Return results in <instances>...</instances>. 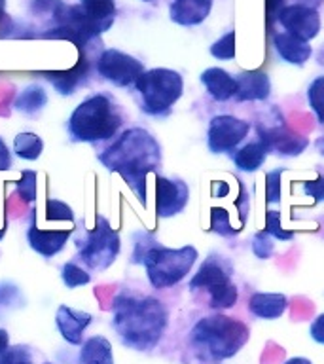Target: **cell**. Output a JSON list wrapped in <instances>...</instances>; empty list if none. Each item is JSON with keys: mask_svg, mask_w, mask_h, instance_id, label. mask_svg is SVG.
I'll list each match as a JSON object with an SVG mask.
<instances>
[{"mask_svg": "<svg viewBox=\"0 0 324 364\" xmlns=\"http://www.w3.org/2000/svg\"><path fill=\"white\" fill-rule=\"evenodd\" d=\"M110 173H118L127 186L146 203V181L161 167V146L150 131L131 127L99 156Z\"/></svg>", "mask_w": 324, "mask_h": 364, "instance_id": "6da1fadb", "label": "cell"}, {"mask_svg": "<svg viewBox=\"0 0 324 364\" xmlns=\"http://www.w3.org/2000/svg\"><path fill=\"white\" fill-rule=\"evenodd\" d=\"M114 330L124 346L135 351H150L167 328V309L152 296L119 294L114 300Z\"/></svg>", "mask_w": 324, "mask_h": 364, "instance_id": "7a4b0ae2", "label": "cell"}, {"mask_svg": "<svg viewBox=\"0 0 324 364\" xmlns=\"http://www.w3.org/2000/svg\"><path fill=\"white\" fill-rule=\"evenodd\" d=\"M124 125V116L118 105L107 93L87 97L74 108L68 118V135L74 142L110 141Z\"/></svg>", "mask_w": 324, "mask_h": 364, "instance_id": "3957f363", "label": "cell"}, {"mask_svg": "<svg viewBox=\"0 0 324 364\" xmlns=\"http://www.w3.org/2000/svg\"><path fill=\"white\" fill-rule=\"evenodd\" d=\"M249 338L250 330L247 324L220 313L198 321L190 336L199 357L210 360H224L237 355Z\"/></svg>", "mask_w": 324, "mask_h": 364, "instance_id": "277c9868", "label": "cell"}, {"mask_svg": "<svg viewBox=\"0 0 324 364\" xmlns=\"http://www.w3.org/2000/svg\"><path fill=\"white\" fill-rule=\"evenodd\" d=\"M199 258L195 247L186 245L180 249H169L159 245L156 239L148 245V249L135 260L146 269L148 281L153 289H169L175 287L192 272L193 264Z\"/></svg>", "mask_w": 324, "mask_h": 364, "instance_id": "5b68a950", "label": "cell"}, {"mask_svg": "<svg viewBox=\"0 0 324 364\" xmlns=\"http://www.w3.org/2000/svg\"><path fill=\"white\" fill-rule=\"evenodd\" d=\"M135 91L141 97L142 112L167 116L184 93V80L173 68H150L139 76Z\"/></svg>", "mask_w": 324, "mask_h": 364, "instance_id": "8992f818", "label": "cell"}, {"mask_svg": "<svg viewBox=\"0 0 324 364\" xmlns=\"http://www.w3.org/2000/svg\"><path fill=\"white\" fill-rule=\"evenodd\" d=\"M233 267L232 264L220 255H210L205 258L198 273L190 279L188 289L195 292V290H205L209 294L212 309H230L237 304L239 292L235 283L232 281Z\"/></svg>", "mask_w": 324, "mask_h": 364, "instance_id": "52a82bcc", "label": "cell"}, {"mask_svg": "<svg viewBox=\"0 0 324 364\" xmlns=\"http://www.w3.org/2000/svg\"><path fill=\"white\" fill-rule=\"evenodd\" d=\"M78 258L91 272H104L112 266L122 250L119 233L110 226V222L104 216H97L95 226L90 232H85L82 239H78Z\"/></svg>", "mask_w": 324, "mask_h": 364, "instance_id": "ba28073f", "label": "cell"}, {"mask_svg": "<svg viewBox=\"0 0 324 364\" xmlns=\"http://www.w3.org/2000/svg\"><path fill=\"white\" fill-rule=\"evenodd\" d=\"M95 70L101 78L116 87H129V85H135L139 76L144 73V65L136 57L110 48V50L101 51V55L97 57Z\"/></svg>", "mask_w": 324, "mask_h": 364, "instance_id": "9c48e42d", "label": "cell"}, {"mask_svg": "<svg viewBox=\"0 0 324 364\" xmlns=\"http://www.w3.org/2000/svg\"><path fill=\"white\" fill-rule=\"evenodd\" d=\"M250 124L232 114H218L210 119L207 144L212 154H226L237 150V146L247 139Z\"/></svg>", "mask_w": 324, "mask_h": 364, "instance_id": "30bf717a", "label": "cell"}, {"mask_svg": "<svg viewBox=\"0 0 324 364\" xmlns=\"http://www.w3.org/2000/svg\"><path fill=\"white\" fill-rule=\"evenodd\" d=\"M279 23L283 25L286 33L307 40V42L317 38L320 33V16H318L317 8L300 4V2L284 6L283 11L279 14Z\"/></svg>", "mask_w": 324, "mask_h": 364, "instance_id": "8fae6325", "label": "cell"}, {"mask_svg": "<svg viewBox=\"0 0 324 364\" xmlns=\"http://www.w3.org/2000/svg\"><path fill=\"white\" fill-rule=\"evenodd\" d=\"M190 201V188L180 178L156 176V215L171 218L186 209Z\"/></svg>", "mask_w": 324, "mask_h": 364, "instance_id": "7c38bea8", "label": "cell"}, {"mask_svg": "<svg viewBox=\"0 0 324 364\" xmlns=\"http://www.w3.org/2000/svg\"><path fill=\"white\" fill-rule=\"evenodd\" d=\"M36 216H38V210H31V224L27 228V243L28 247L38 252L40 256L44 258H53L55 255H59L65 245L68 243V239L74 233V228H67V230H42L36 224Z\"/></svg>", "mask_w": 324, "mask_h": 364, "instance_id": "4fadbf2b", "label": "cell"}, {"mask_svg": "<svg viewBox=\"0 0 324 364\" xmlns=\"http://www.w3.org/2000/svg\"><path fill=\"white\" fill-rule=\"evenodd\" d=\"M258 136H260V141H264L269 152H275L284 158L300 156L309 146V141L306 136L296 135L284 124L273 125V127H261L260 125Z\"/></svg>", "mask_w": 324, "mask_h": 364, "instance_id": "5bb4252c", "label": "cell"}, {"mask_svg": "<svg viewBox=\"0 0 324 364\" xmlns=\"http://www.w3.org/2000/svg\"><path fill=\"white\" fill-rule=\"evenodd\" d=\"M78 63H76L72 68H68V70H45V73H40V76H42L45 82H50V84L55 87L57 93H61V95L65 97L72 95L74 91L78 90L80 85L90 78V57H87L85 50H78Z\"/></svg>", "mask_w": 324, "mask_h": 364, "instance_id": "9a60e30c", "label": "cell"}, {"mask_svg": "<svg viewBox=\"0 0 324 364\" xmlns=\"http://www.w3.org/2000/svg\"><path fill=\"white\" fill-rule=\"evenodd\" d=\"M93 321L90 313L70 309L68 306H59L55 313V324L63 340L70 346H80L84 341V330Z\"/></svg>", "mask_w": 324, "mask_h": 364, "instance_id": "2e32d148", "label": "cell"}, {"mask_svg": "<svg viewBox=\"0 0 324 364\" xmlns=\"http://www.w3.org/2000/svg\"><path fill=\"white\" fill-rule=\"evenodd\" d=\"M237 80V91L235 101H267L271 95V80L261 70H247L235 76Z\"/></svg>", "mask_w": 324, "mask_h": 364, "instance_id": "e0dca14e", "label": "cell"}, {"mask_svg": "<svg viewBox=\"0 0 324 364\" xmlns=\"http://www.w3.org/2000/svg\"><path fill=\"white\" fill-rule=\"evenodd\" d=\"M273 48L283 61L296 65V67H303L313 55V48L307 40L298 38L286 31L273 33Z\"/></svg>", "mask_w": 324, "mask_h": 364, "instance_id": "ac0fdd59", "label": "cell"}, {"mask_svg": "<svg viewBox=\"0 0 324 364\" xmlns=\"http://www.w3.org/2000/svg\"><path fill=\"white\" fill-rule=\"evenodd\" d=\"M212 0H173L169 6L171 21L182 27H195L209 17Z\"/></svg>", "mask_w": 324, "mask_h": 364, "instance_id": "d6986e66", "label": "cell"}, {"mask_svg": "<svg viewBox=\"0 0 324 364\" xmlns=\"http://www.w3.org/2000/svg\"><path fill=\"white\" fill-rule=\"evenodd\" d=\"M201 84L215 101L224 102L235 97L237 91V80L232 74L220 67H210L201 73Z\"/></svg>", "mask_w": 324, "mask_h": 364, "instance_id": "ffe728a7", "label": "cell"}, {"mask_svg": "<svg viewBox=\"0 0 324 364\" xmlns=\"http://www.w3.org/2000/svg\"><path fill=\"white\" fill-rule=\"evenodd\" d=\"M288 306V300L284 294H277V292H256L250 296L249 309L252 315L260 318H279L284 313Z\"/></svg>", "mask_w": 324, "mask_h": 364, "instance_id": "44dd1931", "label": "cell"}, {"mask_svg": "<svg viewBox=\"0 0 324 364\" xmlns=\"http://www.w3.org/2000/svg\"><path fill=\"white\" fill-rule=\"evenodd\" d=\"M267 146L264 144V141H252L249 144H244L243 148H239V150H233L232 159L235 167L239 171H243V173H254L264 165V161L267 159Z\"/></svg>", "mask_w": 324, "mask_h": 364, "instance_id": "7402d4cb", "label": "cell"}, {"mask_svg": "<svg viewBox=\"0 0 324 364\" xmlns=\"http://www.w3.org/2000/svg\"><path fill=\"white\" fill-rule=\"evenodd\" d=\"M82 10L91 21L95 23L101 33H107L116 19V0H80Z\"/></svg>", "mask_w": 324, "mask_h": 364, "instance_id": "603a6c76", "label": "cell"}, {"mask_svg": "<svg viewBox=\"0 0 324 364\" xmlns=\"http://www.w3.org/2000/svg\"><path fill=\"white\" fill-rule=\"evenodd\" d=\"M80 364H114L112 343L104 336H91L82 343Z\"/></svg>", "mask_w": 324, "mask_h": 364, "instance_id": "cb8c5ba5", "label": "cell"}, {"mask_svg": "<svg viewBox=\"0 0 324 364\" xmlns=\"http://www.w3.org/2000/svg\"><path fill=\"white\" fill-rule=\"evenodd\" d=\"M48 105V93L42 85L33 84L25 87V90L16 97L14 101V108L17 112L27 114V116H34L36 112H40L42 108Z\"/></svg>", "mask_w": 324, "mask_h": 364, "instance_id": "d4e9b609", "label": "cell"}, {"mask_svg": "<svg viewBox=\"0 0 324 364\" xmlns=\"http://www.w3.org/2000/svg\"><path fill=\"white\" fill-rule=\"evenodd\" d=\"M42 152H44V141L36 133L23 131L14 139V154L17 158L34 161V159H38L42 156Z\"/></svg>", "mask_w": 324, "mask_h": 364, "instance_id": "484cf974", "label": "cell"}, {"mask_svg": "<svg viewBox=\"0 0 324 364\" xmlns=\"http://www.w3.org/2000/svg\"><path fill=\"white\" fill-rule=\"evenodd\" d=\"M307 102L313 114L317 116L318 124L324 125V74L313 80L307 87Z\"/></svg>", "mask_w": 324, "mask_h": 364, "instance_id": "4316f807", "label": "cell"}, {"mask_svg": "<svg viewBox=\"0 0 324 364\" xmlns=\"http://www.w3.org/2000/svg\"><path fill=\"white\" fill-rule=\"evenodd\" d=\"M61 279L68 289H78V287H84V284L90 283L91 275L85 272L84 267H80L76 262L70 260L67 264H63Z\"/></svg>", "mask_w": 324, "mask_h": 364, "instance_id": "83f0119b", "label": "cell"}, {"mask_svg": "<svg viewBox=\"0 0 324 364\" xmlns=\"http://www.w3.org/2000/svg\"><path fill=\"white\" fill-rule=\"evenodd\" d=\"M210 230L218 235H224V237L235 235L239 232L237 228H233L230 213L226 209H220V207L210 209Z\"/></svg>", "mask_w": 324, "mask_h": 364, "instance_id": "f1b7e54d", "label": "cell"}, {"mask_svg": "<svg viewBox=\"0 0 324 364\" xmlns=\"http://www.w3.org/2000/svg\"><path fill=\"white\" fill-rule=\"evenodd\" d=\"M210 55L218 61H232L235 57V31H227L222 38L210 46Z\"/></svg>", "mask_w": 324, "mask_h": 364, "instance_id": "f546056e", "label": "cell"}, {"mask_svg": "<svg viewBox=\"0 0 324 364\" xmlns=\"http://www.w3.org/2000/svg\"><path fill=\"white\" fill-rule=\"evenodd\" d=\"M45 220L70 222V224H74V210L61 199L50 198L45 201Z\"/></svg>", "mask_w": 324, "mask_h": 364, "instance_id": "4dcf8cb0", "label": "cell"}, {"mask_svg": "<svg viewBox=\"0 0 324 364\" xmlns=\"http://www.w3.org/2000/svg\"><path fill=\"white\" fill-rule=\"evenodd\" d=\"M16 192L27 203L36 201V173L34 171H21V178L16 182Z\"/></svg>", "mask_w": 324, "mask_h": 364, "instance_id": "1f68e13d", "label": "cell"}, {"mask_svg": "<svg viewBox=\"0 0 324 364\" xmlns=\"http://www.w3.org/2000/svg\"><path fill=\"white\" fill-rule=\"evenodd\" d=\"M266 232L279 241H290L294 237L292 230H284L281 224V213L279 210H267L266 215Z\"/></svg>", "mask_w": 324, "mask_h": 364, "instance_id": "d6a6232c", "label": "cell"}, {"mask_svg": "<svg viewBox=\"0 0 324 364\" xmlns=\"http://www.w3.org/2000/svg\"><path fill=\"white\" fill-rule=\"evenodd\" d=\"M284 169L269 171L266 175V201L267 203H279L281 201V175Z\"/></svg>", "mask_w": 324, "mask_h": 364, "instance_id": "836d02e7", "label": "cell"}, {"mask_svg": "<svg viewBox=\"0 0 324 364\" xmlns=\"http://www.w3.org/2000/svg\"><path fill=\"white\" fill-rule=\"evenodd\" d=\"M0 364H33L31 363V353L27 347L17 346L8 347L6 351L0 353Z\"/></svg>", "mask_w": 324, "mask_h": 364, "instance_id": "e575fe53", "label": "cell"}, {"mask_svg": "<svg viewBox=\"0 0 324 364\" xmlns=\"http://www.w3.org/2000/svg\"><path fill=\"white\" fill-rule=\"evenodd\" d=\"M252 252H254L258 258L261 260H267L269 256L273 255V243H271V235L261 230L252 237Z\"/></svg>", "mask_w": 324, "mask_h": 364, "instance_id": "d590c367", "label": "cell"}, {"mask_svg": "<svg viewBox=\"0 0 324 364\" xmlns=\"http://www.w3.org/2000/svg\"><path fill=\"white\" fill-rule=\"evenodd\" d=\"M303 193L313 198L317 203L324 201V175H318L317 181L303 182Z\"/></svg>", "mask_w": 324, "mask_h": 364, "instance_id": "8d00e7d4", "label": "cell"}, {"mask_svg": "<svg viewBox=\"0 0 324 364\" xmlns=\"http://www.w3.org/2000/svg\"><path fill=\"white\" fill-rule=\"evenodd\" d=\"M61 0H33V11L38 14V16H44V14H53Z\"/></svg>", "mask_w": 324, "mask_h": 364, "instance_id": "74e56055", "label": "cell"}, {"mask_svg": "<svg viewBox=\"0 0 324 364\" xmlns=\"http://www.w3.org/2000/svg\"><path fill=\"white\" fill-rule=\"evenodd\" d=\"M284 0H267L266 8H267V23L271 27L273 21H279V14L283 11L284 8Z\"/></svg>", "mask_w": 324, "mask_h": 364, "instance_id": "f35d334b", "label": "cell"}, {"mask_svg": "<svg viewBox=\"0 0 324 364\" xmlns=\"http://www.w3.org/2000/svg\"><path fill=\"white\" fill-rule=\"evenodd\" d=\"M309 334L317 343H323L324 346V313H320L315 321H313L311 328H309Z\"/></svg>", "mask_w": 324, "mask_h": 364, "instance_id": "ab89813d", "label": "cell"}, {"mask_svg": "<svg viewBox=\"0 0 324 364\" xmlns=\"http://www.w3.org/2000/svg\"><path fill=\"white\" fill-rule=\"evenodd\" d=\"M11 169V152L6 146V142L0 139V171Z\"/></svg>", "mask_w": 324, "mask_h": 364, "instance_id": "60d3db41", "label": "cell"}, {"mask_svg": "<svg viewBox=\"0 0 324 364\" xmlns=\"http://www.w3.org/2000/svg\"><path fill=\"white\" fill-rule=\"evenodd\" d=\"M227 193H230V186H227V182H224V181L212 182V198H226Z\"/></svg>", "mask_w": 324, "mask_h": 364, "instance_id": "b9f144b4", "label": "cell"}, {"mask_svg": "<svg viewBox=\"0 0 324 364\" xmlns=\"http://www.w3.org/2000/svg\"><path fill=\"white\" fill-rule=\"evenodd\" d=\"M10 347V334L4 328H0V353Z\"/></svg>", "mask_w": 324, "mask_h": 364, "instance_id": "7bdbcfd3", "label": "cell"}, {"mask_svg": "<svg viewBox=\"0 0 324 364\" xmlns=\"http://www.w3.org/2000/svg\"><path fill=\"white\" fill-rule=\"evenodd\" d=\"M284 364H313V363L303 357H294V358H290V360H286Z\"/></svg>", "mask_w": 324, "mask_h": 364, "instance_id": "ee69618b", "label": "cell"}, {"mask_svg": "<svg viewBox=\"0 0 324 364\" xmlns=\"http://www.w3.org/2000/svg\"><path fill=\"white\" fill-rule=\"evenodd\" d=\"M323 2H324V0H300V4L311 6V8H317V6H320Z\"/></svg>", "mask_w": 324, "mask_h": 364, "instance_id": "f6af8a7d", "label": "cell"}, {"mask_svg": "<svg viewBox=\"0 0 324 364\" xmlns=\"http://www.w3.org/2000/svg\"><path fill=\"white\" fill-rule=\"evenodd\" d=\"M4 6H6V0H0V21H4L6 17V11H4Z\"/></svg>", "mask_w": 324, "mask_h": 364, "instance_id": "bcb514c9", "label": "cell"}, {"mask_svg": "<svg viewBox=\"0 0 324 364\" xmlns=\"http://www.w3.org/2000/svg\"><path fill=\"white\" fill-rule=\"evenodd\" d=\"M4 233H6V228H0V239L4 237Z\"/></svg>", "mask_w": 324, "mask_h": 364, "instance_id": "7dc6e473", "label": "cell"}, {"mask_svg": "<svg viewBox=\"0 0 324 364\" xmlns=\"http://www.w3.org/2000/svg\"><path fill=\"white\" fill-rule=\"evenodd\" d=\"M142 2H150V0H142Z\"/></svg>", "mask_w": 324, "mask_h": 364, "instance_id": "c3c4849f", "label": "cell"}, {"mask_svg": "<svg viewBox=\"0 0 324 364\" xmlns=\"http://www.w3.org/2000/svg\"><path fill=\"white\" fill-rule=\"evenodd\" d=\"M323 144H324V141H323ZM323 154H324V150H323Z\"/></svg>", "mask_w": 324, "mask_h": 364, "instance_id": "681fc988", "label": "cell"}, {"mask_svg": "<svg viewBox=\"0 0 324 364\" xmlns=\"http://www.w3.org/2000/svg\"><path fill=\"white\" fill-rule=\"evenodd\" d=\"M45 364H50V363H45Z\"/></svg>", "mask_w": 324, "mask_h": 364, "instance_id": "f907efd6", "label": "cell"}]
</instances>
